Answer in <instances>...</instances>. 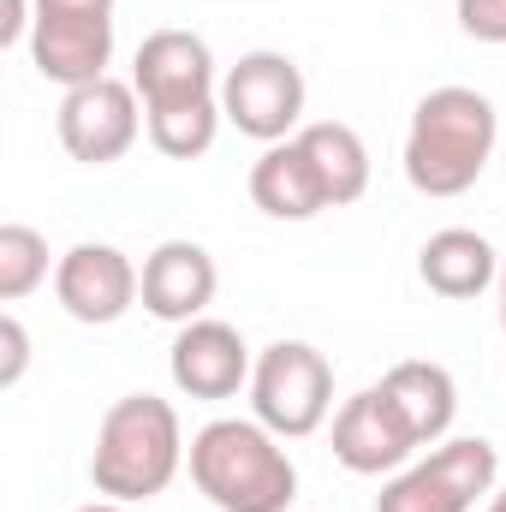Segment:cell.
<instances>
[{
	"label": "cell",
	"mask_w": 506,
	"mask_h": 512,
	"mask_svg": "<svg viewBox=\"0 0 506 512\" xmlns=\"http://www.w3.org/2000/svg\"><path fill=\"white\" fill-rule=\"evenodd\" d=\"M459 30L471 42H506V0H459Z\"/></svg>",
	"instance_id": "ffe728a7"
},
{
	"label": "cell",
	"mask_w": 506,
	"mask_h": 512,
	"mask_svg": "<svg viewBox=\"0 0 506 512\" xmlns=\"http://www.w3.org/2000/svg\"><path fill=\"white\" fill-rule=\"evenodd\" d=\"M501 459L483 435H453L393 483H381L376 512H471L483 495H495Z\"/></svg>",
	"instance_id": "5b68a950"
},
{
	"label": "cell",
	"mask_w": 506,
	"mask_h": 512,
	"mask_svg": "<svg viewBox=\"0 0 506 512\" xmlns=\"http://www.w3.org/2000/svg\"><path fill=\"white\" fill-rule=\"evenodd\" d=\"M30 370V334L18 316H0V387H18Z\"/></svg>",
	"instance_id": "44dd1931"
},
{
	"label": "cell",
	"mask_w": 506,
	"mask_h": 512,
	"mask_svg": "<svg viewBox=\"0 0 506 512\" xmlns=\"http://www.w3.org/2000/svg\"><path fill=\"white\" fill-rule=\"evenodd\" d=\"M251 411L280 441H304L334 411V364L304 340H274L251 370Z\"/></svg>",
	"instance_id": "277c9868"
},
{
	"label": "cell",
	"mask_w": 506,
	"mask_h": 512,
	"mask_svg": "<svg viewBox=\"0 0 506 512\" xmlns=\"http://www.w3.org/2000/svg\"><path fill=\"white\" fill-rule=\"evenodd\" d=\"M298 143L310 149V161L322 173L328 209H346V203H358L370 191V149H364V137L346 120H316V126L298 131Z\"/></svg>",
	"instance_id": "e0dca14e"
},
{
	"label": "cell",
	"mask_w": 506,
	"mask_h": 512,
	"mask_svg": "<svg viewBox=\"0 0 506 512\" xmlns=\"http://www.w3.org/2000/svg\"><path fill=\"white\" fill-rule=\"evenodd\" d=\"M411 453H423V441L411 435V423L399 417V405L387 399V387H364L334 411V459L352 477H387L399 471Z\"/></svg>",
	"instance_id": "30bf717a"
},
{
	"label": "cell",
	"mask_w": 506,
	"mask_h": 512,
	"mask_svg": "<svg viewBox=\"0 0 506 512\" xmlns=\"http://www.w3.org/2000/svg\"><path fill=\"white\" fill-rule=\"evenodd\" d=\"M185 429H179V411L161 399V393H126L108 405L102 429H96V453H90V483L96 495L108 501H155L179 465H185Z\"/></svg>",
	"instance_id": "3957f363"
},
{
	"label": "cell",
	"mask_w": 506,
	"mask_h": 512,
	"mask_svg": "<svg viewBox=\"0 0 506 512\" xmlns=\"http://www.w3.org/2000/svg\"><path fill=\"white\" fill-rule=\"evenodd\" d=\"M501 328H506V262H501Z\"/></svg>",
	"instance_id": "cb8c5ba5"
},
{
	"label": "cell",
	"mask_w": 506,
	"mask_h": 512,
	"mask_svg": "<svg viewBox=\"0 0 506 512\" xmlns=\"http://www.w3.org/2000/svg\"><path fill=\"white\" fill-rule=\"evenodd\" d=\"M417 274H423L429 292L465 304V298H483L489 286H501V256H495V245H489L483 233L447 227V233H435V239L417 251Z\"/></svg>",
	"instance_id": "9a60e30c"
},
{
	"label": "cell",
	"mask_w": 506,
	"mask_h": 512,
	"mask_svg": "<svg viewBox=\"0 0 506 512\" xmlns=\"http://www.w3.org/2000/svg\"><path fill=\"white\" fill-rule=\"evenodd\" d=\"M387 399L399 405V417L411 423V435L423 441V447H441L447 441V429H453V417H459V387L453 376L441 370V364H429V358H405V364H393L387 376Z\"/></svg>",
	"instance_id": "2e32d148"
},
{
	"label": "cell",
	"mask_w": 506,
	"mask_h": 512,
	"mask_svg": "<svg viewBox=\"0 0 506 512\" xmlns=\"http://www.w3.org/2000/svg\"><path fill=\"white\" fill-rule=\"evenodd\" d=\"M30 24H36V0H6V18H0V48L30 42Z\"/></svg>",
	"instance_id": "7402d4cb"
},
{
	"label": "cell",
	"mask_w": 506,
	"mask_h": 512,
	"mask_svg": "<svg viewBox=\"0 0 506 512\" xmlns=\"http://www.w3.org/2000/svg\"><path fill=\"white\" fill-rule=\"evenodd\" d=\"M215 256L203 251L197 239H167L143 256V310L161 316V322H197L209 304H215Z\"/></svg>",
	"instance_id": "4fadbf2b"
},
{
	"label": "cell",
	"mask_w": 506,
	"mask_h": 512,
	"mask_svg": "<svg viewBox=\"0 0 506 512\" xmlns=\"http://www.w3.org/2000/svg\"><path fill=\"white\" fill-rule=\"evenodd\" d=\"M495 102L465 84H441L417 102L411 131H405V179L423 197H465L495 155Z\"/></svg>",
	"instance_id": "6da1fadb"
},
{
	"label": "cell",
	"mask_w": 506,
	"mask_h": 512,
	"mask_svg": "<svg viewBox=\"0 0 506 512\" xmlns=\"http://www.w3.org/2000/svg\"><path fill=\"white\" fill-rule=\"evenodd\" d=\"M191 483L221 512H286L298 501V465L256 417H215L191 435Z\"/></svg>",
	"instance_id": "7a4b0ae2"
},
{
	"label": "cell",
	"mask_w": 506,
	"mask_h": 512,
	"mask_svg": "<svg viewBox=\"0 0 506 512\" xmlns=\"http://www.w3.org/2000/svg\"><path fill=\"white\" fill-rule=\"evenodd\" d=\"M251 203L262 209V215H274V221H310V215H322V209H328L322 173H316V161H310V149H304L298 137L268 143V149L256 155Z\"/></svg>",
	"instance_id": "5bb4252c"
},
{
	"label": "cell",
	"mask_w": 506,
	"mask_h": 512,
	"mask_svg": "<svg viewBox=\"0 0 506 512\" xmlns=\"http://www.w3.org/2000/svg\"><path fill=\"white\" fill-rule=\"evenodd\" d=\"M221 114H227V126L256 137L262 149L298 137L304 131V72H298V60L280 54V48L239 54V66H227V78H221Z\"/></svg>",
	"instance_id": "52a82bcc"
},
{
	"label": "cell",
	"mask_w": 506,
	"mask_h": 512,
	"mask_svg": "<svg viewBox=\"0 0 506 512\" xmlns=\"http://www.w3.org/2000/svg\"><path fill=\"white\" fill-rule=\"evenodd\" d=\"M489 512H506V489H501V495H495V501H489Z\"/></svg>",
	"instance_id": "d4e9b609"
},
{
	"label": "cell",
	"mask_w": 506,
	"mask_h": 512,
	"mask_svg": "<svg viewBox=\"0 0 506 512\" xmlns=\"http://www.w3.org/2000/svg\"><path fill=\"white\" fill-rule=\"evenodd\" d=\"M167 370H173V387L185 399H233L239 387H251V346L233 322H215V316H197L179 328L173 352H167Z\"/></svg>",
	"instance_id": "7c38bea8"
},
{
	"label": "cell",
	"mask_w": 506,
	"mask_h": 512,
	"mask_svg": "<svg viewBox=\"0 0 506 512\" xmlns=\"http://www.w3.org/2000/svg\"><path fill=\"white\" fill-rule=\"evenodd\" d=\"M42 280H48V239L36 227H24V221H6L0 227V298L18 304Z\"/></svg>",
	"instance_id": "d6986e66"
},
{
	"label": "cell",
	"mask_w": 506,
	"mask_h": 512,
	"mask_svg": "<svg viewBox=\"0 0 506 512\" xmlns=\"http://www.w3.org/2000/svg\"><path fill=\"white\" fill-rule=\"evenodd\" d=\"M54 298L72 322L108 328L143 298V268L120 245H72L54 262Z\"/></svg>",
	"instance_id": "9c48e42d"
},
{
	"label": "cell",
	"mask_w": 506,
	"mask_h": 512,
	"mask_svg": "<svg viewBox=\"0 0 506 512\" xmlns=\"http://www.w3.org/2000/svg\"><path fill=\"white\" fill-rule=\"evenodd\" d=\"M221 96H209V102H185V108H155V114H143V126H149V143L167 155V161H197V155H209L215 149V131H221Z\"/></svg>",
	"instance_id": "ac0fdd59"
},
{
	"label": "cell",
	"mask_w": 506,
	"mask_h": 512,
	"mask_svg": "<svg viewBox=\"0 0 506 512\" xmlns=\"http://www.w3.org/2000/svg\"><path fill=\"white\" fill-rule=\"evenodd\" d=\"M131 84L143 96V114L221 96L215 54H209V42L197 30H155V36H143V48L131 60Z\"/></svg>",
	"instance_id": "8fae6325"
},
{
	"label": "cell",
	"mask_w": 506,
	"mask_h": 512,
	"mask_svg": "<svg viewBox=\"0 0 506 512\" xmlns=\"http://www.w3.org/2000/svg\"><path fill=\"white\" fill-rule=\"evenodd\" d=\"M78 512H126L120 501H90V507H78Z\"/></svg>",
	"instance_id": "603a6c76"
},
{
	"label": "cell",
	"mask_w": 506,
	"mask_h": 512,
	"mask_svg": "<svg viewBox=\"0 0 506 512\" xmlns=\"http://www.w3.org/2000/svg\"><path fill=\"white\" fill-rule=\"evenodd\" d=\"M30 60L60 90L108 78V60H114V0H36Z\"/></svg>",
	"instance_id": "8992f818"
},
{
	"label": "cell",
	"mask_w": 506,
	"mask_h": 512,
	"mask_svg": "<svg viewBox=\"0 0 506 512\" xmlns=\"http://www.w3.org/2000/svg\"><path fill=\"white\" fill-rule=\"evenodd\" d=\"M137 102H143L137 84H120V78H96V84L66 90L60 120H54L66 155L84 161V167L120 161L131 143H137V131H143V108H137Z\"/></svg>",
	"instance_id": "ba28073f"
}]
</instances>
